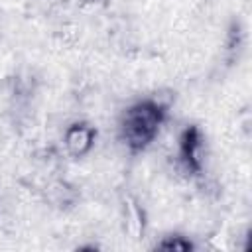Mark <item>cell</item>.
Returning a JSON list of instances; mask_svg holds the SVG:
<instances>
[{"label":"cell","mask_w":252,"mask_h":252,"mask_svg":"<svg viewBox=\"0 0 252 252\" xmlns=\"http://www.w3.org/2000/svg\"><path fill=\"white\" fill-rule=\"evenodd\" d=\"M154 116L148 112V110H142V112H136L130 120V136L136 140V142H142V140H148L150 134H152V128H154Z\"/></svg>","instance_id":"1"}]
</instances>
